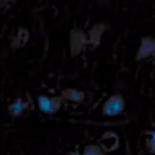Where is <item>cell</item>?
I'll return each instance as SVG.
<instances>
[{"mask_svg":"<svg viewBox=\"0 0 155 155\" xmlns=\"http://www.w3.org/2000/svg\"><path fill=\"white\" fill-rule=\"evenodd\" d=\"M125 110V100L120 94H114L104 101L102 105V114L106 117L119 116Z\"/></svg>","mask_w":155,"mask_h":155,"instance_id":"6da1fadb","label":"cell"},{"mask_svg":"<svg viewBox=\"0 0 155 155\" xmlns=\"http://www.w3.org/2000/svg\"><path fill=\"white\" fill-rule=\"evenodd\" d=\"M63 98L61 96H50L39 95L37 97V105L43 114L46 115H53L58 113L62 108L63 105Z\"/></svg>","mask_w":155,"mask_h":155,"instance_id":"7a4b0ae2","label":"cell"},{"mask_svg":"<svg viewBox=\"0 0 155 155\" xmlns=\"http://www.w3.org/2000/svg\"><path fill=\"white\" fill-rule=\"evenodd\" d=\"M155 53V39L152 36H143L140 39V44L138 46L136 52V60L142 61L148 58L153 56Z\"/></svg>","mask_w":155,"mask_h":155,"instance_id":"3957f363","label":"cell"},{"mask_svg":"<svg viewBox=\"0 0 155 155\" xmlns=\"http://www.w3.org/2000/svg\"><path fill=\"white\" fill-rule=\"evenodd\" d=\"M61 97L63 98V100H67V101L73 102V103H82L86 99V94L81 89L67 87L62 91Z\"/></svg>","mask_w":155,"mask_h":155,"instance_id":"277c9868","label":"cell"},{"mask_svg":"<svg viewBox=\"0 0 155 155\" xmlns=\"http://www.w3.org/2000/svg\"><path fill=\"white\" fill-rule=\"evenodd\" d=\"M28 106H29L28 101L24 100L22 98H17V99L13 100L9 104V106H8V113H9L10 116L16 118V117L21 116L27 110Z\"/></svg>","mask_w":155,"mask_h":155,"instance_id":"5b68a950","label":"cell"},{"mask_svg":"<svg viewBox=\"0 0 155 155\" xmlns=\"http://www.w3.org/2000/svg\"><path fill=\"white\" fill-rule=\"evenodd\" d=\"M28 41H29V31L25 28H21L18 30L17 35H15V37H13L11 46L14 49H18V48L24 47Z\"/></svg>","mask_w":155,"mask_h":155,"instance_id":"8992f818","label":"cell"},{"mask_svg":"<svg viewBox=\"0 0 155 155\" xmlns=\"http://www.w3.org/2000/svg\"><path fill=\"white\" fill-rule=\"evenodd\" d=\"M81 155H106L103 148L98 144H88L83 149V153Z\"/></svg>","mask_w":155,"mask_h":155,"instance_id":"52a82bcc","label":"cell"},{"mask_svg":"<svg viewBox=\"0 0 155 155\" xmlns=\"http://www.w3.org/2000/svg\"><path fill=\"white\" fill-rule=\"evenodd\" d=\"M16 0H0V15L8 13L15 5Z\"/></svg>","mask_w":155,"mask_h":155,"instance_id":"ba28073f","label":"cell"},{"mask_svg":"<svg viewBox=\"0 0 155 155\" xmlns=\"http://www.w3.org/2000/svg\"><path fill=\"white\" fill-rule=\"evenodd\" d=\"M146 144H147V150L153 154L154 153V150H155V146H154V133H151V135L149 136V138H147V141H146Z\"/></svg>","mask_w":155,"mask_h":155,"instance_id":"9c48e42d","label":"cell"},{"mask_svg":"<svg viewBox=\"0 0 155 155\" xmlns=\"http://www.w3.org/2000/svg\"><path fill=\"white\" fill-rule=\"evenodd\" d=\"M67 155H81V154H80V153L75 152V151H71V152L67 153Z\"/></svg>","mask_w":155,"mask_h":155,"instance_id":"30bf717a","label":"cell"}]
</instances>
